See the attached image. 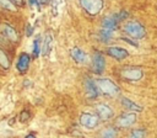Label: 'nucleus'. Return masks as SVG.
<instances>
[{"mask_svg": "<svg viewBox=\"0 0 157 138\" xmlns=\"http://www.w3.org/2000/svg\"><path fill=\"white\" fill-rule=\"evenodd\" d=\"M97 85L98 91L103 92L104 95L108 96H114L117 94H119V86L110 79H97V81H94Z\"/></svg>", "mask_w": 157, "mask_h": 138, "instance_id": "1", "label": "nucleus"}, {"mask_svg": "<svg viewBox=\"0 0 157 138\" xmlns=\"http://www.w3.org/2000/svg\"><path fill=\"white\" fill-rule=\"evenodd\" d=\"M124 30H125V32H126L129 36H131L132 38H136V39H140V38H142V37L146 34V31H145L144 26H142L141 23L136 22V21L128 22V23L125 25Z\"/></svg>", "mask_w": 157, "mask_h": 138, "instance_id": "2", "label": "nucleus"}, {"mask_svg": "<svg viewBox=\"0 0 157 138\" xmlns=\"http://www.w3.org/2000/svg\"><path fill=\"white\" fill-rule=\"evenodd\" d=\"M80 4L83 10L90 15H97L103 7L102 0H80Z\"/></svg>", "mask_w": 157, "mask_h": 138, "instance_id": "3", "label": "nucleus"}, {"mask_svg": "<svg viewBox=\"0 0 157 138\" xmlns=\"http://www.w3.org/2000/svg\"><path fill=\"white\" fill-rule=\"evenodd\" d=\"M142 70L137 67H126L121 70V76L130 81H137L142 78Z\"/></svg>", "mask_w": 157, "mask_h": 138, "instance_id": "4", "label": "nucleus"}, {"mask_svg": "<svg viewBox=\"0 0 157 138\" xmlns=\"http://www.w3.org/2000/svg\"><path fill=\"white\" fill-rule=\"evenodd\" d=\"M0 32L10 42H17L18 41V34H17L16 30L9 23H1L0 25Z\"/></svg>", "mask_w": 157, "mask_h": 138, "instance_id": "5", "label": "nucleus"}, {"mask_svg": "<svg viewBox=\"0 0 157 138\" xmlns=\"http://www.w3.org/2000/svg\"><path fill=\"white\" fill-rule=\"evenodd\" d=\"M92 68L96 74H102L105 69V59L101 53H94L92 57Z\"/></svg>", "mask_w": 157, "mask_h": 138, "instance_id": "6", "label": "nucleus"}, {"mask_svg": "<svg viewBox=\"0 0 157 138\" xmlns=\"http://www.w3.org/2000/svg\"><path fill=\"white\" fill-rule=\"evenodd\" d=\"M107 54L110 55V57H113V58L117 59V60H123V59H125V58L129 55V53H128L126 49H124V48H121V47H118V46L108 47Z\"/></svg>", "mask_w": 157, "mask_h": 138, "instance_id": "7", "label": "nucleus"}, {"mask_svg": "<svg viewBox=\"0 0 157 138\" xmlns=\"http://www.w3.org/2000/svg\"><path fill=\"white\" fill-rule=\"evenodd\" d=\"M80 123L88 128V129H92L97 126L98 123V117L96 115H92V113H82L81 117H80Z\"/></svg>", "mask_w": 157, "mask_h": 138, "instance_id": "8", "label": "nucleus"}, {"mask_svg": "<svg viewBox=\"0 0 157 138\" xmlns=\"http://www.w3.org/2000/svg\"><path fill=\"white\" fill-rule=\"evenodd\" d=\"M85 90H86L87 97L91 99V100L96 99V97L98 96V94H99L96 83H94L92 79H90V78H87V79L85 80Z\"/></svg>", "mask_w": 157, "mask_h": 138, "instance_id": "9", "label": "nucleus"}, {"mask_svg": "<svg viewBox=\"0 0 157 138\" xmlns=\"http://www.w3.org/2000/svg\"><path fill=\"white\" fill-rule=\"evenodd\" d=\"M113 116V110L110 106L105 105V104H99L97 105V117L103 120V121H107L109 118H112Z\"/></svg>", "mask_w": 157, "mask_h": 138, "instance_id": "10", "label": "nucleus"}, {"mask_svg": "<svg viewBox=\"0 0 157 138\" xmlns=\"http://www.w3.org/2000/svg\"><path fill=\"white\" fill-rule=\"evenodd\" d=\"M29 62H31L29 54H27V53H25V52L21 53V54L18 55L17 64H16L17 70H18L20 73H26L27 69H28V67H29Z\"/></svg>", "mask_w": 157, "mask_h": 138, "instance_id": "11", "label": "nucleus"}, {"mask_svg": "<svg viewBox=\"0 0 157 138\" xmlns=\"http://www.w3.org/2000/svg\"><path fill=\"white\" fill-rule=\"evenodd\" d=\"M135 121H136V115L135 113H125V115H123L118 118L117 124H118V127L126 128V127H130Z\"/></svg>", "mask_w": 157, "mask_h": 138, "instance_id": "12", "label": "nucleus"}, {"mask_svg": "<svg viewBox=\"0 0 157 138\" xmlns=\"http://www.w3.org/2000/svg\"><path fill=\"white\" fill-rule=\"evenodd\" d=\"M71 57H72V59H74L75 62L80 63V64H83V63L87 62V55H86V53H85L82 49H80V48H72V49H71Z\"/></svg>", "mask_w": 157, "mask_h": 138, "instance_id": "13", "label": "nucleus"}, {"mask_svg": "<svg viewBox=\"0 0 157 138\" xmlns=\"http://www.w3.org/2000/svg\"><path fill=\"white\" fill-rule=\"evenodd\" d=\"M118 26V21L114 18V16H110V17H105L103 20V28L105 30H109V31H114Z\"/></svg>", "mask_w": 157, "mask_h": 138, "instance_id": "14", "label": "nucleus"}, {"mask_svg": "<svg viewBox=\"0 0 157 138\" xmlns=\"http://www.w3.org/2000/svg\"><path fill=\"white\" fill-rule=\"evenodd\" d=\"M121 104H123V106L125 107V108H128V110H131V111H141L142 108H141V106H139L137 104H135L134 101H131L130 99H126V97H123L121 99Z\"/></svg>", "mask_w": 157, "mask_h": 138, "instance_id": "15", "label": "nucleus"}, {"mask_svg": "<svg viewBox=\"0 0 157 138\" xmlns=\"http://www.w3.org/2000/svg\"><path fill=\"white\" fill-rule=\"evenodd\" d=\"M117 129L113 128V127H108L102 131L101 133V138H115L117 137Z\"/></svg>", "mask_w": 157, "mask_h": 138, "instance_id": "16", "label": "nucleus"}, {"mask_svg": "<svg viewBox=\"0 0 157 138\" xmlns=\"http://www.w3.org/2000/svg\"><path fill=\"white\" fill-rule=\"evenodd\" d=\"M0 10L16 11V5H13L10 0H0Z\"/></svg>", "mask_w": 157, "mask_h": 138, "instance_id": "17", "label": "nucleus"}, {"mask_svg": "<svg viewBox=\"0 0 157 138\" xmlns=\"http://www.w3.org/2000/svg\"><path fill=\"white\" fill-rule=\"evenodd\" d=\"M50 47H52V36L50 34H47V37L44 39V44L42 47V53L44 55H47L50 52Z\"/></svg>", "mask_w": 157, "mask_h": 138, "instance_id": "18", "label": "nucleus"}, {"mask_svg": "<svg viewBox=\"0 0 157 138\" xmlns=\"http://www.w3.org/2000/svg\"><path fill=\"white\" fill-rule=\"evenodd\" d=\"M99 37H101V39H102L103 42H108V41H110L112 37H113V31H109V30L103 28V30H101V32H99Z\"/></svg>", "mask_w": 157, "mask_h": 138, "instance_id": "19", "label": "nucleus"}, {"mask_svg": "<svg viewBox=\"0 0 157 138\" xmlns=\"http://www.w3.org/2000/svg\"><path fill=\"white\" fill-rule=\"evenodd\" d=\"M40 52H42V47H40V39L38 37L33 42V58H38Z\"/></svg>", "mask_w": 157, "mask_h": 138, "instance_id": "20", "label": "nucleus"}, {"mask_svg": "<svg viewBox=\"0 0 157 138\" xmlns=\"http://www.w3.org/2000/svg\"><path fill=\"white\" fill-rule=\"evenodd\" d=\"M0 65L4 69H9L10 68V60H9L7 55L5 54V52L1 51V49H0Z\"/></svg>", "mask_w": 157, "mask_h": 138, "instance_id": "21", "label": "nucleus"}, {"mask_svg": "<svg viewBox=\"0 0 157 138\" xmlns=\"http://www.w3.org/2000/svg\"><path fill=\"white\" fill-rule=\"evenodd\" d=\"M145 136H146V131L141 129V128H137V129L131 131L129 138H145Z\"/></svg>", "mask_w": 157, "mask_h": 138, "instance_id": "22", "label": "nucleus"}, {"mask_svg": "<svg viewBox=\"0 0 157 138\" xmlns=\"http://www.w3.org/2000/svg\"><path fill=\"white\" fill-rule=\"evenodd\" d=\"M114 16V18L119 22V21H121V20H124V18H126L128 16H129V14L125 11V10H120L118 14H115V15H113Z\"/></svg>", "mask_w": 157, "mask_h": 138, "instance_id": "23", "label": "nucleus"}, {"mask_svg": "<svg viewBox=\"0 0 157 138\" xmlns=\"http://www.w3.org/2000/svg\"><path fill=\"white\" fill-rule=\"evenodd\" d=\"M28 118H29V113H28V111H22V113H21V121L25 122V121H27Z\"/></svg>", "mask_w": 157, "mask_h": 138, "instance_id": "24", "label": "nucleus"}, {"mask_svg": "<svg viewBox=\"0 0 157 138\" xmlns=\"http://www.w3.org/2000/svg\"><path fill=\"white\" fill-rule=\"evenodd\" d=\"M28 4L32 6V7H39V0H28Z\"/></svg>", "mask_w": 157, "mask_h": 138, "instance_id": "25", "label": "nucleus"}, {"mask_svg": "<svg viewBox=\"0 0 157 138\" xmlns=\"http://www.w3.org/2000/svg\"><path fill=\"white\" fill-rule=\"evenodd\" d=\"M13 5H22L23 4V0H10Z\"/></svg>", "mask_w": 157, "mask_h": 138, "instance_id": "26", "label": "nucleus"}, {"mask_svg": "<svg viewBox=\"0 0 157 138\" xmlns=\"http://www.w3.org/2000/svg\"><path fill=\"white\" fill-rule=\"evenodd\" d=\"M27 30H28L27 31V36H31L32 34V27L31 26H27Z\"/></svg>", "mask_w": 157, "mask_h": 138, "instance_id": "27", "label": "nucleus"}, {"mask_svg": "<svg viewBox=\"0 0 157 138\" xmlns=\"http://www.w3.org/2000/svg\"><path fill=\"white\" fill-rule=\"evenodd\" d=\"M25 138H36V137H34V134H28V136H26Z\"/></svg>", "mask_w": 157, "mask_h": 138, "instance_id": "28", "label": "nucleus"}]
</instances>
